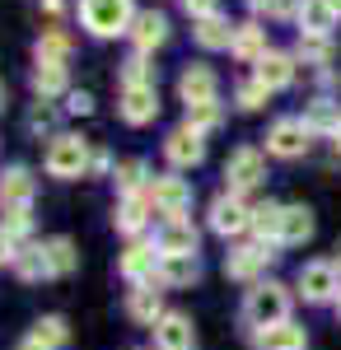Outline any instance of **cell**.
I'll list each match as a JSON object with an SVG mask.
<instances>
[{"label":"cell","instance_id":"obj_1","mask_svg":"<svg viewBox=\"0 0 341 350\" xmlns=\"http://www.w3.org/2000/svg\"><path fill=\"white\" fill-rule=\"evenodd\" d=\"M136 10L131 0H79V24L89 28L94 38H117V33H131L136 24Z\"/></svg>","mask_w":341,"mask_h":350},{"label":"cell","instance_id":"obj_2","mask_svg":"<svg viewBox=\"0 0 341 350\" xmlns=\"http://www.w3.org/2000/svg\"><path fill=\"white\" fill-rule=\"evenodd\" d=\"M243 318H248V327L290 323V290H286V285H276V280L253 285V290H248V299H243Z\"/></svg>","mask_w":341,"mask_h":350},{"label":"cell","instance_id":"obj_3","mask_svg":"<svg viewBox=\"0 0 341 350\" xmlns=\"http://www.w3.org/2000/svg\"><path fill=\"white\" fill-rule=\"evenodd\" d=\"M89 163H94L89 140H79V135H52L42 168H47L52 178H61V183H71V178H84V173H89Z\"/></svg>","mask_w":341,"mask_h":350},{"label":"cell","instance_id":"obj_4","mask_svg":"<svg viewBox=\"0 0 341 350\" xmlns=\"http://www.w3.org/2000/svg\"><path fill=\"white\" fill-rule=\"evenodd\" d=\"M309 145H314V131L304 126V117H276L266 131V154L276 159H304Z\"/></svg>","mask_w":341,"mask_h":350},{"label":"cell","instance_id":"obj_5","mask_svg":"<svg viewBox=\"0 0 341 350\" xmlns=\"http://www.w3.org/2000/svg\"><path fill=\"white\" fill-rule=\"evenodd\" d=\"M262 178H266V159H262V150H253V145H238L234 154L225 159V191H253V187H262Z\"/></svg>","mask_w":341,"mask_h":350},{"label":"cell","instance_id":"obj_6","mask_svg":"<svg viewBox=\"0 0 341 350\" xmlns=\"http://www.w3.org/2000/svg\"><path fill=\"white\" fill-rule=\"evenodd\" d=\"M210 229L220 239H238L243 229H253V206L238 196V191H220L210 201Z\"/></svg>","mask_w":341,"mask_h":350},{"label":"cell","instance_id":"obj_7","mask_svg":"<svg viewBox=\"0 0 341 350\" xmlns=\"http://www.w3.org/2000/svg\"><path fill=\"white\" fill-rule=\"evenodd\" d=\"M276 262V243H238L225 252V275L229 280H257Z\"/></svg>","mask_w":341,"mask_h":350},{"label":"cell","instance_id":"obj_8","mask_svg":"<svg viewBox=\"0 0 341 350\" xmlns=\"http://www.w3.org/2000/svg\"><path fill=\"white\" fill-rule=\"evenodd\" d=\"M145 196H150V206H155L164 219H178L187 206H192V187H187V178H173V173H159V178H150Z\"/></svg>","mask_w":341,"mask_h":350},{"label":"cell","instance_id":"obj_9","mask_svg":"<svg viewBox=\"0 0 341 350\" xmlns=\"http://www.w3.org/2000/svg\"><path fill=\"white\" fill-rule=\"evenodd\" d=\"M299 295L309 304H337L341 295V275L332 262H304L299 267Z\"/></svg>","mask_w":341,"mask_h":350},{"label":"cell","instance_id":"obj_10","mask_svg":"<svg viewBox=\"0 0 341 350\" xmlns=\"http://www.w3.org/2000/svg\"><path fill=\"white\" fill-rule=\"evenodd\" d=\"M197 243H201V234H197V224H192L187 215L164 219V224H159V234H155L159 257H197Z\"/></svg>","mask_w":341,"mask_h":350},{"label":"cell","instance_id":"obj_11","mask_svg":"<svg viewBox=\"0 0 341 350\" xmlns=\"http://www.w3.org/2000/svg\"><path fill=\"white\" fill-rule=\"evenodd\" d=\"M164 159L173 163V168H197V163L206 159V135L192 131V126H178V131H168V140H164Z\"/></svg>","mask_w":341,"mask_h":350},{"label":"cell","instance_id":"obj_12","mask_svg":"<svg viewBox=\"0 0 341 350\" xmlns=\"http://www.w3.org/2000/svg\"><path fill=\"white\" fill-rule=\"evenodd\" d=\"M33 173H28L24 163H10L5 173H0V211H33Z\"/></svg>","mask_w":341,"mask_h":350},{"label":"cell","instance_id":"obj_13","mask_svg":"<svg viewBox=\"0 0 341 350\" xmlns=\"http://www.w3.org/2000/svg\"><path fill=\"white\" fill-rule=\"evenodd\" d=\"M117 112H122V122H127V126H150V122L159 117V89H155V84L122 89V103H117Z\"/></svg>","mask_w":341,"mask_h":350},{"label":"cell","instance_id":"obj_14","mask_svg":"<svg viewBox=\"0 0 341 350\" xmlns=\"http://www.w3.org/2000/svg\"><path fill=\"white\" fill-rule=\"evenodd\" d=\"M215 94H220V80H215L210 66H187L183 75H178V98H183L187 108L215 103Z\"/></svg>","mask_w":341,"mask_h":350},{"label":"cell","instance_id":"obj_15","mask_svg":"<svg viewBox=\"0 0 341 350\" xmlns=\"http://www.w3.org/2000/svg\"><path fill=\"white\" fill-rule=\"evenodd\" d=\"M197 346V327L187 313H164L155 323V350H192Z\"/></svg>","mask_w":341,"mask_h":350},{"label":"cell","instance_id":"obj_16","mask_svg":"<svg viewBox=\"0 0 341 350\" xmlns=\"http://www.w3.org/2000/svg\"><path fill=\"white\" fill-rule=\"evenodd\" d=\"M253 80H262L271 94L290 89V84H294V52H276V47H271V52L253 66Z\"/></svg>","mask_w":341,"mask_h":350},{"label":"cell","instance_id":"obj_17","mask_svg":"<svg viewBox=\"0 0 341 350\" xmlns=\"http://www.w3.org/2000/svg\"><path fill=\"white\" fill-rule=\"evenodd\" d=\"M117 271H122L127 280H136V285H150L155 271H159V247H155V243H131V247L122 252Z\"/></svg>","mask_w":341,"mask_h":350},{"label":"cell","instance_id":"obj_18","mask_svg":"<svg viewBox=\"0 0 341 350\" xmlns=\"http://www.w3.org/2000/svg\"><path fill=\"white\" fill-rule=\"evenodd\" d=\"M197 275H201L197 257H159L155 285L159 290H187V285H197Z\"/></svg>","mask_w":341,"mask_h":350},{"label":"cell","instance_id":"obj_19","mask_svg":"<svg viewBox=\"0 0 341 350\" xmlns=\"http://www.w3.org/2000/svg\"><path fill=\"white\" fill-rule=\"evenodd\" d=\"M164 38H168V14H159V10H140L136 24H131L136 52H155V47H164Z\"/></svg>","mask_w":341,"mask_h":350},{"label":"cell","instance_id":"obj_20","mask_svg":"<svg viewBox=\"0 0 341 350\" xmlns=\"http://www.w3.org/2000/svg\"><path fill=\"white\" fill-rule=\"evenodd\" d=\"M253 346L257 350H304L309 346V332L299 323H276L266 332H253Z\"/></svg>","mask_w":341,"mask_h":350},{"label":"cell","instance_id":"obj_21","mask_svg":"<svg viewBox=\"0 0 341 350\" xmlns=\"http://www.w3.org/2000/svg\"><path fill=\"white\" fill-rule=\"evenodd\" d=\"M234 33H238V24H229L225 14H210V19H197V28H192L197 47H206V52H225V47H234Z\"/></svg>","mask_w":341,"mask_h":350},{"label":"cell","instance_id":"obj_22","mask_svg":"<svg viewBox=\"0 0 341 350\" xmlns=\"http://www.w3.org/2000/svg\"><path fill=\"white\" fill-rule=\"evenodd\" d=\"M337 19L341 14L332 10V0H299V14H294L299 33H327V38H332Z\"/></svg>","mask_w":341,"mask_h":350},{"label":"cell","instance_id":"obj_23","mask_svg":"<svg viewBox=\"0 0 341 350\" xmlns=\"http://www.w3.org/2000/svg\"><path fill=\"white\" fill-rule=\"evenodd\" d=\"M150 211H155V206H150V196H145V191H140V196H122V201H117V211H112L117 234H131V239H136V234L145 229Z\"/></svg>","mask_w":341,"mask_h":350},{"label":"cell","instance_id":"obj_24","mask_svg":"<svg viewBox=\"0 0 341 350\" xmlns=\"http://www.w3.org/2000/svg\"><path fill=\"white\" fill-rule=\"evenodd\" d=\"M332 38L327 33H299V42H294V61H304V66H314V70H327L332 66Z\"/></svg>","mask_w":341,"mask_h":350},{"label":"cell","instance_id":"obj_25","mask_svg":"<svg viewBox=\"0 0 341 350\" xmlns=\"http://www.w3.org/2000/svg\"><path fill=\"white\" fill-rule=\"evenodd\" d=\"M127 313H131L136 323H145V327H155L159 318H164V299H159V285L150 280V285H136L131 299H127Z\"/></svg>","mask_w":341,"mask_h":350},{"label":"cell","instance_id":"obj_26","mask_svg":"<svg viewBox=\"0 0 341 350\" xmlns=\"http://www.w3.org/2000/svg\"><path fill=\"white\" fill-rule=\"evenodd\" d=\"M314 239V211L309 206H286V215H281V243L286 247H299V243Z\"/></svg>","mask_w":341,"mask_h":350},{"label":"cell","instance_id":"obj_27","mask_svg":"<svg viewBox=\"0 0 341 350\" xmlns=\"http://www.w3.org/2000/svg\"><path fill=\"white\" fill-rule=\"evenodd\" d=\"M42 257H47V275H71V271L79 267V252L66 234H56V239L42 243Z\"/></svg>","mask_w":341,"mask_h":350},{"label":"cell","instance_id":"obj_28","mask_svg":"<svg viewBox=\"0 0 341 350\" xmlns=\"http://www.w3.org/2000/svg\"><path fill=\"white\" fill-rule=\"evenodd\" d=\"M229 52H234L238 61H253V66H257V61L271 52V47H266V28L262 24H238L234 47H229Z\"/></svg>","mask_w":341,"mask_h":350},{"label":"cell","instance_id":"obj_29","mask_svg":"<svg viewBox=\"0 0 341 350\" xmlns=\"http://www.w3.org/2000/svg\"><path fill=\"white\" fill-rule=\"evenodd\" d=\"M281 215H286V206H276V201H257L253 206V234H257V243H281Z\"/></svg>","mask_w":341,"mask_h":350},{"label":"cell","instance_id":"obj_30","mask_svg":"<svg viewBox=\"0 0 341 350\" xmlns=\"http://www.w3.org/2000/svg\"><path fill=\"white\" fill-rule=\"evenodd\" d=\"M341 122V103L337 98H327V94H318L314 103H309V108H304V126H309V131H327L332 135V126H337Z\"/></svg>","mask_w":341,"mask_h":350},{"label":"cell","instance_id":"obj_31","mask_svg":"<svg viewBox=\"0 0 341 350\" xmlns=\"http://www.w3.org/2000/svg\"><path fill=\"white\" fill-rule=\"evenodd\" d=\"M33 56H38V66H66V61H71V38H66L61 28H47V33L38 38Z\"/></svg>","mask_w":341,"mask_h":350},{"label":"cell","instance_id":"obj_32","mask_svg":"<svg viewBox=\"0 0 341 350\" xmlns=\"http://www.w3.org/2000/svg\"><path fill=\"white\" fill-rule=\"evenodd\" d=\"M28 341H38L42 350H61L66 341H71V327H66V318H56V313H47V318H38V323H33V332H28Z\"/></svg>","mask_w":341,"mask_h":350},{"label":"cell","instance_id":"obj_33","mask_svg":"<svg viewBox=\"0 0 341 350\" xmlns=\"http://www.w3.org/2000/svg\"><path fill=\"white\" fill-rule=\"evenodd\" d=\"M112 178H117V191H122V196H140V191L150 187V173H145L140 159H122L112 168Z\"/></svg>","mask_w":341,"mask_h":350},{"label":"cell","instance_id":"obj_34","mask_svg":"<svg viewBox=\"0 0 341 350\" xmlns=\"http://www.w3.org/2000/svg\"><path fill=\"white\" fill-rule=\"evenodd\" d=\"M33 94L42 103H52L56 94H66V66H38L33 70Z\"/></svg>","mask_w":341,"mask_h":350},{"label":"cell","instance_id":"obj_35","mask_svg":"<svg viewBox=\"0 0 341 350\" xmlns=\"http://www.w3.org/2000/svg\"><path fill=\"white\" fill-rule=\"evenodd\" d=\"M136 84H155V61H150V52H131L122 61V89H136Z\"/></svg>","mask_w":341,"mask_h":350},{"label":"cell","instance_id":"obj_36","mask_svg":"<svg viewBox=\"0 0 341 350\" xmlns=\"http://www.w3.org/2000/svg\"><path fill=\"white\" fill-rule=\"evenodd\" d=\"M10 267H14L19 280H47V257H42V247H19Z\"/></svg>","mask_w":341,"mask_h":350},{"label":"cell","instance_id":"obj_37","mask_svg":"<svg viewBox=\"0 0 341 350\" xmlns=\"http://www.w3.org/2000/svg\"><path fill=\"white\" fill-rule=\"evenodd\" d=\"M266 98H271V89H266L262 80H238V84H234V103H238L243 112L266 108Z\"/></svg>","mask_w":341,"mask_h":350},{"label":"cell","instance_id":"obj_38","mask_svg":"<svg viewBox=\"0 0 341 350\" xmlns=\"http://www.w3.org/2000/svg\"><path fill=\"white\" fill-rule=\"evenodd\" d=\"M220 122H225V112H220V103H201V108H187V126H192V131H215V126H220Z\"/></svg>","mask_w":341,"mask_h":350},{"label":"cell","instance_id":"obj_39","mask_svg":"<svg viewBox=\"0 0 341 350\" xmlns=\"http://www.w3.org/2000/svg\"><path fill=\"white\" fill-rule=\"evenodd\" d=\"M0 215H5V219H0V229L24 247V239L33 234V215H28V211H0Z\"/></svg>","mask_w":341,"mask_h":350},{"label":"cell","instance_id":"obj_40","mask_svg":"<svg viewBox=\"0 0 341 350\" xmlns=\"http://www.w3.org/2000/svg\"><path fill=\"white\" fill-rule=\"evenodd\" d=\"M253 14H266V19H294L299 14V0H248Z\"/></svg>","mask_w":341,"mask_h":350},{"label":"cell","instance_id":"obj_41","mask_svg":"<svg viewBox=\"0 0 341 350\" xmlns=\"http://www.w3.org/2000/svg\"><path fill=\"white\" fill-rule=\"evenodd\" d=\"M52 126H56V108L38 98V103H33V112H28V131L38 135V131H52Z\"/></svg>","mask_w":341,"mask_h":350},{"label":"cell","instance_id":"obj_42","mask_svg":"<svg viewBox=\"0 0 341 350\" xmlns=\"http://www.w3.org/2000/svg\"><path fill=\"white\" fill-rule=\"evenodd\" d=\"M183 10L192 14V24H197V19H210V14H220V0H183Z\"/></svg>","mask_w":341,"mask_h":350},{"label":"cell","instance_id":"obj_43","mask_svg":"<svg viewBox=\"0 0 341 350\" xmlns=\"http://www.w3.org/2000/svg\"><path fill=\"white\" fill-rule=\"evenodd\" d=\"M66 112H75V117H84V112H94V98H89L84 89H71V94H66Z\"/></svg>","mask_w":341,"mask_h":350},{"label":"cell","instance_id":"obj_44","mask_svg":"<svg viewBox=\"0 0 341 350\" xmlns=\"http://www.w3.org/2000/svg\"><path fill=\"white\" fill-rule=\"evenodd\" d=\"M117 163H112V154L108 150H94V163H89V173H112Z\"/></svg>","mask_w":341,"mask_h":350},{"label":"cell","instance_id":"obj_45","mask_svg":"<svg viewBox=\"0 0 341 350\" xmlns=\"http://www.w3.org/2000/svg\"><path fill=\"white\" fill-rule=\"evenodd\" d=\"M14 252H19V243H14L10 234H5V229H0V267H5V262H14Z\"/></svg>","mask_w":341,"mask_h":350},{"label":"cell","instance_id":"obj_46","mask_svg":"<svg viewBox=\"0 0 341 350\" xmlns=\"http://www.w3.org/2000/svg\"><path fill=\"white\" fill-rule=\"evenodd\" d=\"M38 5H42V14H47V19H56V14L66 10V0H38Z\"/></svg>","mask_w":341,"mask_h":350},{"label":"cell","instance_id":"obj_47","mask_svg":"<svg viewBox=\"0 0 341 350\" xmlns=\"http://www.w3.org/2000/svg\"><path fill=\"white\" fill-rule=\"evenodd\" d=\"M332 145H337V154H341V122L332 126Z\"/></svg>","mask_w":341,"mask_h":350},{"label":"cell","instance_id":"obj_48","mask_svg":"<svg viewBox=\"0 0 341 350\" xmlns=\"http://www.w3.org/2000/svg\"><path fill=\"white\" fill-rule=\"evenodd\" d=\"M19 350H42V346H38V341H28V336H24V341H19Z\"/></svg>","mask_w":341,"mask_h":350},{"label":"cell","instance_id":"obj_49","mask_svg":"<svg viewBox=\"0 0 341 350\" xmlns=\"http://www.w3.org/2000/svg\"><path fill=\"white\" fill-rule=\"evenodd\" d=\"M332 267H337V275H341V243H337V257H332Z\"/></svg>","mask_w":341,"mask_h":350},{"label":"cell","instance_id":"obj_50","mask_svg":"<svg viewBox=\"0 0 341 350\" xmlns=\"http://www.w3.org/2000/svg\"><path fill=\"white\" fill-rule=\"evenodd\" d=\"M0 108H5V84H0Z\"/></svg>","mask_w":341,"mask_h":350},{"label":"cell","instance_id":"obj_51","mask_svg":"<svg viewBox=\"0 0 341 350\" xmlns=\"http://www.w3.org/2000/svg\"><path fill=\"white\" fill-rule=\"evenodd\" d=\"M332 10H337V14H341V0H332Z\"/></svg>","mask_w":341,"mask_h":350},{"label":"cell","instance_id":"obj_52","mask_svg":"<svg viewBox=\"0 0 341 350\" xmlns=\"http://www.w3.org/2000/svg\"><path fill=\"white\" fill-rule=\"evenodd\" d=\"M337 318H341V295H337Z\"/></svg>","mask_w":341,"mask_h":350}]
</instances>
